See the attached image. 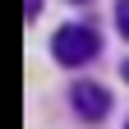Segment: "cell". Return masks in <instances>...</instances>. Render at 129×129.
<instances>
[{
	"label": "cell",
	"mask_w": 129,
	"mask_h": 129,
	"mask_svg": "<svg viewBox=\"0 0 129 129\" xmlns=\"http://www.w3.org/2000/svg\"><path fill=\"white\" fill-rule=\"evenodd\" d=\"M97 46H102V42H97V32L83 28V23H64L55 37H51L55 60H60V64H69V69H74V64H88V60L97 55Z\"/></svg>",
	"instance_id": "cell-1"
},
{
	"label": "cell",
	"mask_w": 129,
	"mask_h": 129,
	"mask_svg": "<svg viewBox=\"0 0 129 129\" xmlns=\"http://www.w3.org/2000/svg\"><path fill=\"white\" fill-rule=\"evenodd\" d=\"M74 106H78V115L83 120H102L106 111H111V97H106V88H97V83H74Z\"/></svg>",
	"instance_id": "cell-2"
},
{
	"label": "cell",
	"mask_w": 129,
	"mask_h": 129,
	"mask_svg": "<svg viewBox=\"0 0 129 129\" xmlns=\"http://www.w3.org/2000/svg\"><path fill=\"white\" fill-rule=\"evenodd\" d=\"M124 74H129V69H124Z\"/></svg>",
	"instance_id": "cell-4"
},
{
	"label": "cell",
	"mask_w": 129,
	"mask_h": 129,
	"mask_svg": "<svg viewBox=\"0 0 129 129\" xmlns=\"http://www.w3.org/2000/svg\"><path fill=\"white\" fill-rule=\"evenodd\" d=\"M115 23H120V32H124V42H129V0L115 5Z\"/></svg>",
	"instance_id": "cell-3"
}]
</instances>
